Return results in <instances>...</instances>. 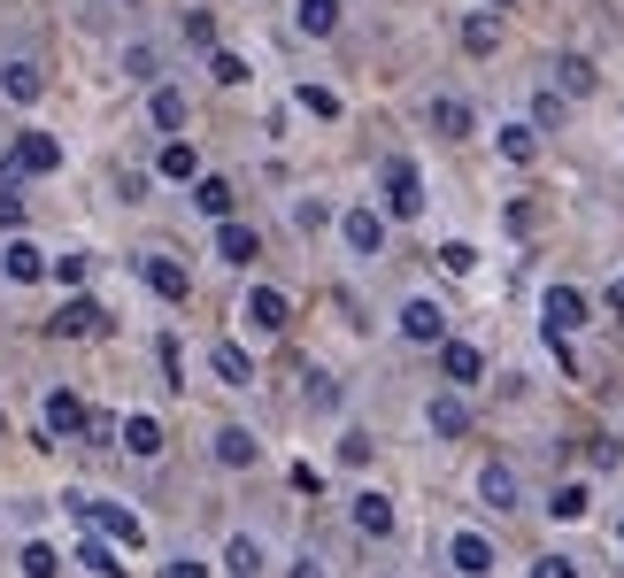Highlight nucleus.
<instances>
[{"instance_id":"28","label":"nucleus","mask_w":624,"mask_h":578,"mask_svg":"<svg viewBox=\"0 0 624 578\" xmlns=\"http://www.w3.org/2000/svg\"><path fill=\"white\" fill-rule=\"evenodd\" d=\"M116 439H124L140 463H155V455H162V425H155V417H124V433H116Z\"/></svg>"},{"instance_id":"4","label":"nucleus","mask_w":624,"mask_h":578,"mask_svg":"<svg viewBox=\"0 0 624 578\" xmlns=\"http://www.w3.org/2000/svg\"><path fill=\"white\" fill-rule=\"evenodd\" d=\"M401 339H409V347H440V339H448V308H440L432 293H409V301H401Z\"/></svg>"},{"instance_id":"35","label":"nucleus","mask_w":624,"mask_h":578,"mask_svg":"<svg viewBox=\"0 0 624 578\" xmlns=\"http://www.w3.org/2000/svg\"><path fill=\"white\" fill-rule=\"evenodd\" d=\"M532 124H501V162H532Z\"/></svg>"},{"instance_id":"16","label":"nucleus","mask_w":624,"mask_h":578,"mask_svg":"<svg viewBox=\"0 0 624 578\" xmlns=\"http://www.w3.org/2000/svg\"><path fill=\"white\" fill-rule=\"evenodd\" d=\"M448 564H456V578H493V540L485 533H456L448 540Z\"/></svg>"},{"instance_id":"17","label":"nucleus","mask_w":624,"mask_h":578,"mask_svg":"<svg viewBox=\"0 0 624 578\" xmlns=\"http://www.w3.org/2000/svg\"><path fill=\"white\" fill-rule=\"evenodd\" d=\"M339 23H347L339 0H294V31L301 39H339Z\"/></svg>"},{"instance_id":"22","label":"nucleus","mask_w":624,"mask_h":578,"mask_svg":"<svg viewBox=\"0 0 624 578\" xmlns=\"http://www.w3.org/2000/svg\"><path fill=\"white\" fill-rule=\"evenodd\" d=\"M255 455H263V439L247 433V425H224V433H216V463H224V470H255Z\"/></svg>"},{"instance_id":"34","label":"nucleus","mask_w":624,"mask_h":578,"mask_svg":"<svg viewBox=\"0 0 624 578\" xmlns=\"http://www.w3.org/2000/svg\"><path fill=\"white\" fill-rule=\"evenodd\" d=\"M16 571H23V578H54V571H62V556H54L47 540H31V548L16 556Z\"/></svg>"},{"instance_id":"24","label":"nucleus","mask_w":624,"mask_h":578,"mask_svg":"<svg viewBox=\"0 0 624 578\" xmlns=\"http://www.w3.org/2000/svg\"><path fill=\"white\" fill-rule=\"evenodd\" d=\"M586 509H594V486H586V478H563V486L548 494V517H555V525H579Z\"/></svg>"},{"instance_id":"36","label":"nucleus","mask_w":624,"mask_h":578,"mask_svg":"<svg viewBox=\"0 0 624 578\" xmlns=\"http://www.w3.org/2000/svg\"><path fill=\"white\" fill-rule=\"evenodd\" d=\"M440 271H448V278H470V271H478V247H470V240H448V247H440Z\"/></svg>"},{"instance_id":"39","label":"nucleus","mask_w":624,"mask_h":578,"mask_svg":"<svg viewBox=\"0 0 624 578\" xmlns=\"http://www.w3.org/2000/svg\"><path fill=\"white\" fill-rule=\"evenodd\" d=\"M185 39H193V47H216V16L193 8V16H185Z\"/></svg>"},{"instance_id":"45","label":"nucleus","mask_w":624,"mask_h":578,"mask_svg":"<svg viewBox=\"0 0 624 578\" xmlns=\"http://www.w3.org/2000/svg\"><path fill=\"white\" fill-rule=\"evenodd\" d=\"M162 578H208V564L201 556H177V564H162Z\"/></svg>"},{"instance_id":"11","label":"nucleus","mask_w":624,"mask_h":578,"mask_svg":"<svg viewBox=\"0 0 624 578\" xmlns=\"http://www.w3.org/2000/svg\"><path fill=\"white\" fill-rule=\"evenodd\" d=\"M0 93H8L16 109H31V101L47 93V70H39L31 54H8V62H0Z\"/></svg>"},{"instance_id":"23","label":"nucleus","mask_w":624,"mask_h":578,"mask_svg":"<svg viewBox=\"0 0 624 578\" xmlns=\"http://www.w3.org/2000/svg\"><path fill=\"white\" fill-rule=\"evenodd\" d=\"M594 85H602V70H594L586 54H555V93H563V101H579V93H594Z\"/></svg>"},{"instance_id":"19","label":"nucleus","mask_w":624,"mask_h":578,"mask_svg":"<svg viewBox=\"0 0 624 578\" xmlns=\"http://www.w3.org/2000/svg\"><path fill=\"white\" fill-rule=\"evenodd\" d=\"M193 209H201L208 224H224V216L239 209V193H232V178H216V170H208V178H193Z\"/></svg>"},{"instance_id":"18","label":"nucleus","mask_w":624,"mask_h":578,"mask_svg":"<svg viewBox=\"0 0 624 578\" xmlns=\"http://www.w3.org/2000/svg\"><path fill=\"white\" fill-rule=\"evenodd\" d=\"M47 263H54V255H39L31 240H8V247H0V271H8V286H39V278H47Z\"/></svg>"},{"instance_id":"26","label":"nucleus","mask_w":624,"mask_h":578,"mask_svg":"<svg viewBox=\"0 0 624 578\" xmlns=\"http://www.w3.org/2000/svg\"><path fill=\"white\" fill-rule=\"evenodd\" d=\"M224 571L255 578V571H263V540H255V533H232V540H224Z\"/></svg>"},{"instance_id":"44","label":"nucleus","mask_w":624,"mask_h":578,"mask_svg":"<svg viewBox=\"0 0 624 578\" xmlns=\"http://www.w3.org/2000/svg\"><path fill=\"white\" fill-rule=\"evenodd\" d=\"M331 402H339V394H331V378H324V371H309V409H331Z\"/></svg>"},{"instance_id":"5","label":"nucleus","mask_w":624,"mask_h":578,"mask_svg":"<svg viewBox=\"0 0 624 578\" xmlns=\"http://www.w3.org/2000/svg\"><path fill=\"white\" fill-rule=\"evenodd\" d=\"M339 247L370 263V255L386 247V209H339Z\"/></svg>"},{"instance_id":"21","label":"nucleus","mask_w":624,"mask_h":578,"mask_svg":"<svg viewBox=\"0 0 624 578\" xmlns=\"http://www.w3.org/2000/svg\"><path fill=\"white\" fill-rule=\"evenodd\" d=\"M140 278L162 293V301H185L193 293V278H185V263H170V255H140Z\"/></svg>"},{"instance_id":"30","label":"nucleus","mask_w":624,"mask_h":578,"mask_svg":"<svg viewBox=\"0 0 624 578\" xmlns=\"http://www.w3.org/2000/svg\"><path fill=\"white\" fill-rule=\"evenodd\" d=\"M493 47H501V23H493L485 8H478V16H463V54H478V62H485Z\"/></svg>"},{"instance_id":"48","label":"nucleus","mask_w":624,"mask_h":578,"mask_svg":"<svg viewBox=\"0 0 624 578\" xmlns=\"http://www.w3.org/2000/svg\"><path fill=\"white\" fill-rule=\"evenodd\" d=\"M493 8H509V0H493Z\"/></svg>"},{"instance_id":"7","label":"nucleus","mask_w":624,"mask_h":578,"mask_svg":"<svg viewBox=\"0 0 624 578\" xmlns=\"http://www.w3.org/2000/svg\"><path fill=\"white\" fill-rule=\"evenodd\" d=\"M8 170H16V178H54V170H62V146L47 140V132H16Z\"/></svg>"},{"instance_id":"1","label":"nucleus","mask_w":624,"mask_h":578,"mask_svg":"<svg viewBox=\"0 0 624 578\" xmlns=\"http://www.w3.org/2000/svg\"><path fill=\"white\" fill-rule=\"evenodd\" d=\"M62 509H70L78 525H93V533H109L116 548H140V540H147V525H140L132 509H116V501H93V494H62Z\"/></svg>"},{"instance_id":"32","label":"nucleus","mask_w":624,"mask_h":578,"mask_svg":"<svg viewBox=\"0 0 624 578\" xmlns=\"http://www.w3.org/2000/svg\"><path fill=\"white\" fill-rule=\"evenodd\" d=\"M294 101H301V109H309V116H324V124H339V116H347V101H339V93H331V85H301V93H294Z\"/></svg>"},{"instance_id":"6","label":"nucleus","mask_w":624,"mask_h":578,"mask_svg":"<svg viewBox=\"0 0 624 578\" xmlns=\"http://www.w3.org/2000/svg\"><path fill=\"white\" fill-rule=\"evenodd\" d=\"M47 332H54V339H101V332H109V308L78 293V301H62V308L47 316Z\"/></svg>"},{"instance_id":"46","label":"nucleus","mask_w":624,"mask_h":578,"mask_svg":"<svg viewBox=\"0 0 624 578\" xmlns=\"http://www.w3.org/2000/svg\"><path fill=\"white\" fill-rule=\"evenodd\" d=\"M16 224H23V201H16V193H0V232H16Z\"/></svg>"},{"instance_id":"9","label":"nucleus","mask_w":624,"mask_h":578,"mask_svg":"<svg viewBox=\"0 0 624 578\" xmlns=\"http://www.w3.org/2000/svg\"><path fill=\"white\" fill-rule=\"evenodd\" d=\"M85 417H93V409H85L70 386H54V394H47V409H39V425H47V439H39V447H54V439H70V433H85Z\"/></svg>"},{"instance_id":"14","label":"nucleus","mask_w":624,"mask_h":578,"mask_svg":"<svg viewBox=\"0 0 624 578\" xmlns=\"http://www.w3.org/2000/svg\"><path fill=\"white\" fill-rule=\"evenodd\" d=\"M540 308H548V332H579V324H594V301H586L579 286H548Z\"/></svg>"},{"instance_id":"41","label":"nucleus","mask_w":624,"mask_h":578,"mask_svg":"<svg viewBox=\"0 0 624 578\" xmlns=\"http://www.w3.org/2000/svg\"><path fill=\"white\" fill-rule=\"evenodd\" d=\"M586 463H594V470H617V439L594 433V439H586Z\"/></svg>"},{"instance_id":"15","label":"nucleus","mask_w":624,"mask_h":578,"mask_svg":"<svg viewBox=\"0 0 624 578\" xmlns=\"http://www.w3.org/2000/svg\"><path fill=\"white\" fill-rule=\"evenodd\" d=\"M424 124H432L440 140H470V132H478V109H470V101H456V93H432Z\"/></svg>"},{"instance_id":"40","label":"nucleus","mask_w":624,"mask_h":578,"mask_svg":"<svg viewBox=\"0 0 624 578\" xmlns=\"http://www.w3.org/2000/svg\"><path fill=\"white\" fill-rule=\"evenodd\" d=\"M555 116H563V93H555V85H548V93H532V124H555Z\"/></svg>"},{"instance_id":"31","label":"nucleus","mask_w":624,"mask_h":578,"mask_svg":"<svg viewBox=\"0 0 624 578\" xmlns=\"http://www.w3.org/2000/svg\"><path fill=\"white\" fill-rule=\"evenodd\" d=\"M78 564H85L93 578H124V564H116V548H109L101 533H93V540H78Z\"/></svg>"},{"instance_id":"42","label":"nucleus","mask_w":624,"mask_h":578,"mask_svg":"<svg viewBox=\"0 0 624 578\" xmlns=\"http://www.w3.org/2000/svg\"><path fill=\"white\" fill-rule=\"evenodd\" d=\"M124 70H132V78H147V85H155V47H132V54H124Z\"/></svg>"},{"instance_id":"25","label":"nucleus","mask_w":624,"mask_h":578,"mask_svg":"<svg viewBox=\"0 0 624 578\" xmlns=\"http://www.w3.org/2000/svg\"><path fill=\"white\" fill-rule=\"evenodd\" d=\"M424 417H432V433H440V439H463V433H470V402H463V386H456V394H440V402H432Z\"/></svg>"},{"instance_id":"43","label":"nucleus","mask_w":624,"mask_h":578,"mask_svg":"<svg viewBox=\"0 0 624 578\" xmlns=\"http://www.w3.org/2000/svg\"><path fill=\"white\" fill-rule=\"evenodd\" d=\"M339 463H370V433H347V439H339Z\"/></svg>"},{"instance_id":"29","label":"nucleus","mask_w":624,"mask_h":578,"mask_svg":"<svg viewBox=\"0 0 624 578\" xmlns=\"http://www.w3.org/2000/svg\"><path fill=\"white\" fill-rule=\"evenodd\" d=\"M155 170H162V178H177V185H193V178H201V154H193L185 140H170V146L155 154Z\"/></svg>"},{"instance_id":"8","label":"nucleus","mask_w":624,"mask_h":578,"mask_svg":"<svg viewBox=\"0 0 624 578\" xmlns=\"http://www.w3.org/2000/svg\"><path fill=\"white\" fill-rule=\"evenodd\" d=\"M239 316H247V332H263V339H278V332L294 324V301H286V293H278V286H255V293H247V308H239Z\"/></svg>"},{"instance_id":"37","label":"nucleus","mask_w":624,"mask_h":578,"mask_svg":"<svg viewBox=\"0 0 624 578\" xmlns=\"http://www.w3.org/2000/svg\"><path fill=\"white\" fill-rule=\"evenodd\" d=\"M85 271H93L85 255H54V263H47V278H62V286H70V293L85 286Z\"/></svg>"},{"instance_id":"47","label":"nucleus","mask_w":624,"mask_h":578,"mask_svg":"<svg viewBox=\"0 0 624 578\" xmlns=\"http://www.w3.org/2000/svg\"><path fill=\"white\" fill-rule=\"evenodd\" d=\"M294 578H324V571H316V564H301V571H294Z\"/></svg>"},{"instance_id":"12","label":"nucleus","mask_w":624,"mask_h":578,"mask_svg":"<svg viewBox=\"0 0 624 578\" xmlns=\"http://www.w3.org/2000/svg\"><path fill=\"white\" fill-rule=\"evenodd\" d=\"M255 255H263V232H255V224H239V216H224V224H216V263L247 271Z\"/></svg>"},{"instance_id":"13","label":"nucleus","mask_w":624,"mask_h":578,"mask_svg":"<svg viewBox=\"0 0 624 578\" xmlns=\"http://www.w3.org/2000/svg\"><path fill=\"white\" fill-rule=\"evenodd\" d=\"M393 525H401V517H393V494L362 486V494H355V533H362V540H393Z\"/></svg>"},{"instance_id":"33","label":"nucleus","mask_w":624,"mask_h":578,"mask_svg":"<svg viewBox=\"0 0 624 578\" xmlns=\"http://www.w3.org/2000/svg\"><path fill=\"white\" fill-rule=\"evenodd\" d=\"M208 78H216V85H247V54H232V47H208Z\"/></svg>"},{"instance_id":"38","label":"nucleus","mask_w":624,"mask_h":578,"mask_svg":"<svg viewBox=\"0 0 624 578\" xmlns=\"http://www.w3.org/2000/svg\"><path fill=\"white\" fill-rule=\"evenodd\" d=\"M532 578H579V556H563V548L555 556H532Z\"/></svg>"},{"instance_id":"2","label":"nucleus","mask_w":624,"mask_h":578,"mask_svg":"<svg viewBox=\"0 0 624 578\" xmlns=\"http://www.w3.org/2000/svg\"><path fill=\"white\" fill-rule=\"evenodd\" d=\"M417 216H424V170L386 162V224H417Z\"/></svg>"},{"instance_id":"20","label":"nucleus","mask_w":624,"mask_h":578,"mask_svg":"<svg viewBox=\"0 0 624 578\" xmlns=\"http://www.w3.org/2000/svg\"><path fill=\"white\" fill-rule=\"evenodd\" d=\"M208 371H216L224 386H255V355H247L239 339H216V347H208Z\"/></svg>"},{"instance_id":"27","label":"nucleus","mask_w":624,"mask_h":578,"mask_svg":"<svg viewBox=\"0 0 624 578\" xmlns=\"http://www.w3.org/2000/svg\"><path fill=\"white\" fill-rule=\"evenodd\" d=\"M147 116H155V132H185V116H193V109H185V93H177V85H155Z\"/></svg>"},{"instance_id":"3","label":"nucleus","mask_w":624,"mask_h":578,"mask_svg":"<svg viewBox=\"0 0 624 578\" xmlns=\"http://www.w3.org/2000/svg\"><path fill=\"white\" fill-rule=\"evenodd\" d=\"M478 509H493V517H509V509H524V478H516V463H478Z\"/></svg>"},{"instance_id":"10","label":"nucleus","mask_w":624,"mask_h":578,"mask_svg":"<svg viewBox=\"0 0 624 578\" xmlns=\"http://www.w3.org/2000/svg\"><path fill=\"white\" fill-rule=\"evenodd\" d=\"M440 378H448V386H478V378H485V347H470V339L448 332V339H440Z\"/></svg>"}]
</instances>
